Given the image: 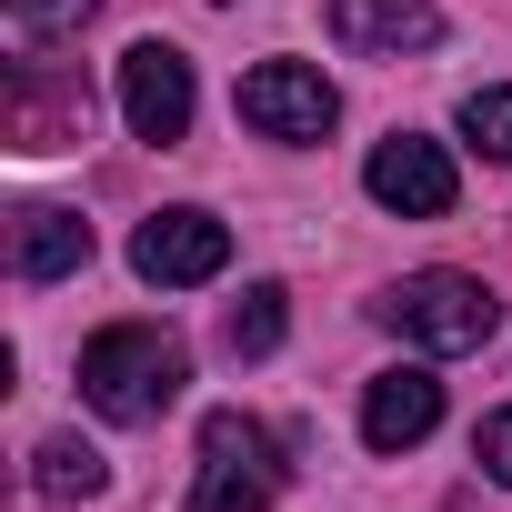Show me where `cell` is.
Wrapping results in <instances>:
<instances>
[{"label": "cell", "instance_id": "3957f363", "mask_svg": "<svg viewBox=\"0 0 512 512\" xmlns=\"http://www.w3.org/2000/svg\"><path fill=\"white\" fill-rule=\"evenodd\" d=\"M272 502H282V442L251 412H211L191 462V512H272Z\"/></svg>", "mask_w": 512, "mask_h": 512}, {"label": "cell", "instance_id": "9a60e30c", "mask_svg": "<svg viewBox=\"0 0 512 512\" xmlns=\"http://www.w3.org/2000/svg\"><path fill=\"white\" fill-rule=\"evenodd\" d=\"M462 141H472L482 161H512V91H472V101H462Z\"/></svg>", "mask_w": 512, "mask_h": 512}, {"label": "cell", "instance_id": "52a82bcc", "mask_svg": "<svg viewBox=\"0 0 512 512\" xmlns=\"http://www.w3.org/2000/svg\"><path fill=\"white\" fill-rule=\"evenodd\" d=\"M362 191H372L382 211H402V221H442V211H452V191H462V171H452V151H442V141L392 131V141H372Z\"/></svg>", "mask_w": 512, "mask_h": 512}, {"label": "cell", "instance_id": "5bb4252c", "mask_svg": "<svg viewBox=\"0 0 512 512\" xmlns=\"http://www.w3.org/2000/svg\"><path fill=\"white\" fill-rule=\"evenodd\" d=\"M91 11H101V0H11V31H21V51L41 61V51H51L61 31H81Z\"/></svg>", "mask_w": 512, "mask_h": 512}, {"label": "cell", "instance_id": "5b68a950", "mask_svg": "<svg viewBox=\"0 0 512 512\" xmlns=\"http://www.w3.org/2000/svg\"><path fill=\"white\" fill-rule=\"evenodd\" d=\"M191 111H201L191 61H181L171 41H131V51H121V121H131V141L171 151V141L191 131Z\"/></svg>", "mask_w": 512, "mask_h": 512}, {"label": "cell", "instance_id": "7a4b0ae2", "mask_svg": "<svg viewBox=\"0 0 512 512\" xmlns=\"http://www.w3.org/2000/svg\"><path fill=\"white\" fill-rule=\"evenodd\" d=\"M372 322L402 332L412 352H482L502 332V292L472 282V272H412V282H392L372 302Z\"/></svg>", "mask_w": 512, "mask_h": 512}, {"label": "cell", "instance_id": "8fae6325", "mask_svg": "<svg viewBox=\"0 0 512 512\" xmlns=\"http://www.w3.org/2000/svg\"><path fill=\"white\" fill-rule=\"evenodd\" d=\"M91 262V221L81 211H51V201H31L21 221H11V272L41 292V282H61V272H81Z\"/></svg>", "mask_w": 512, "mask_h": 512}, {"label": "cell", "instance_id": "8992f818", "mask_svg": "<svg viewBox=\"0 0 512 512\" xmlns=\"http://www.w3.org/2000/svg\"><path fill=\"white\" fill-rule=\"evenodd\" d=\"M241 121L262 131V141H322L342 121V91L312 61H251L241 71Z\"/></svg>", "mask_w": 512, "mask_h": 512}, {"label": "cell", "instance_id": "7c38bea8", "mask_svg": "<svg viewBox=\"0 0 512 512\" xmlns=\"http://www.w3.org/2000/svg\"><path fill=\"white\" fill-rule=\"evenodd\" d=\"M31 492H41V502H101V492H111V462H101V442H81V432H51V442L31 452Z\"/></svg>", "mask_w": 512, "mask_h": 512}, {"label": "cell", "instance_id": "6da1fadb", "mask_svg": "<svg viewBox=\"0 0 512 512\" xmlns=\"http://www.w3.org/2000/svg\"><path fill=\"white\" fill-rule=\"evenodd\" d=\"M191 382V352L161 332V322H111L81 342V402L101 422H161Z\"/></svg>", "mask_w": 512, "mask_h": 512}, {"label": "cell", "instance_id": "ba28073f", "mask_svg": "<svg viewBox=\"0 0 512 512\" xmlns=\"http://www.w3.org/2000/svg\"><path fill=\"white\" fill-rule=\"evenodd\" d=\"M91 131V91L51 61H21L11 71V151H71Z\"/></svg>", "mask_w": 512, "mask_h": 512}, {"label": "cell", "instance_id": "277c9868", "mask_svg": "<svg viewBox=\"0 0 512 512\" xmlns=\"http://www.w3.org/2000/svg\"><path fill=\"white\" fill-rule=\"evenodd\" d=\"M131 272H141L151 292H191V282H221V272H231V231H221L201 201H171V211H151V221L131 231Z\"/></svg>", "mask_w": 512, "mask_h": 512}, {"label": "cell", "instance_id": "30bf717a", "mask_svg": "<svg viewBox=\"0 0 512 512\" xmlns=\"http://www.w3.org/2000/svg\"><path fill=\"white\" fill-rule=\"evenodd\" d=\"M432 422H442V382L422 362L372 372V392H362V442L372 452H412V442H432Z\"/></svg>", "mask_w": 512, "mask_h": 512}, {"label": "cell", "instance_id": "9c48e42d", "mask_svg": "<svg viewBox=\"0 0 512 512\" xmlns=\"http://www.w3.org/2000/svg\"><path fill=\"white\" fill-rule=\"evenodd\" d=\"M322 31L342 51H362V61H402V51H432L442 41V11H432V0H332Z\"/></svg>", "mask_w": 512, "mask_h": 512}, {"label": "cell", "instance_id": "2e32d148", "mask_svg": "<svg viewBox=\"0 0 512 512\" xmlns=\"http://www.w3.org/2000/svg\"><path fill=\"white\" fill-rule=\"evenodd\" d=\"M472 462H482L492 482H512V412H482V432H472Z\"/></svg>", "mask_w": 512, "mask_h": 512}, {"label": "cell", "instance_id": "4fadbf2b", "mask_svg": "<svg viewBox=\"0 0 512 512\" xmlns=\"http://www.w3.org/2000/svg\"><path fill=\"white\" fill-rule=\"evenodd\" d=\"M282 332H292V292H282V282H251V292L221 312V342H231V362H262V352H282Z\"/></svg>", "mask_w": 512, "mask_h": 512}]
</instances>
